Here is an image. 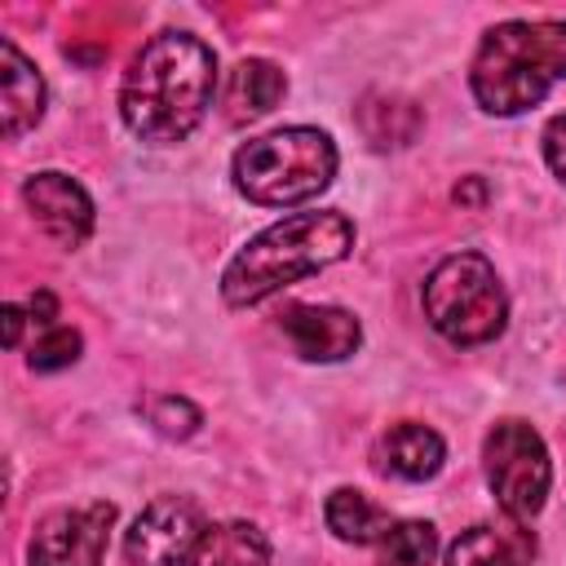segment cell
Wrapping results in <instances>:
<instances>
[{
  "label": "cell",
  "instance_id": "cell-1",
  "mask_svg": "<svg viewBox=\"0 0 566 566\" xmlns=\"http://www.w3.org/2000/svg\"><path fill=\"white\" fill-rule=\"evenodd\" d=\"M217 57L186 31H164L142 44L119 84V115L142 142H181L212 106Z\"/></svg>",
  "mask_w": 566,
  "mask_h": 566
},
{
  "label": "cell",
  "instance_id": "cell-2",
  "mask_svg": "<svg viewBox=\"0 0 566 566\" xmlns=\"http://www.w3.org/2000/svg\"><path fill=\"white\" fill-rule=\"evenodd\" d=\"M354 248V221L345 212H296L274 226H265L256 239H248L234 261L221 274V296L226 305L243 310L279 287L327 270L332 261L349 256Z\"/></svg>",
  "mask_w": 566,
  "mask_h": 566
},
{
  "label": "cell",
  "instance_id": "cell-3",
  "mask_svg": "<svg viewBox=\"0 0 566 566\" xmlns=\"http://www.w3.org/2000/svg\"><path fill=\"white\" fill-rule=\"evenodd\" d=\"M566 80V22H500L473 53V97L491 115H522Z\"/></svg>",
  "mask_w": 566,
  "mask_h": 566
},
{
  "label": "cell",
  "instance_id": "cell-4",
  "mask_svg": "<svg viewBox=\"0 0 566 566\" xmlns=\"http://www.w3.org/2000/svg\"><path fill=\"white\" fill-rule=\"evenodd\" d=\"M336 177V146L318 128H283L234 150V186L265 208H292L323 195Z\"/></svg>",
  "mask_w": 566,
  "mask_h": 566
},
{
  "label": "cell",
  "instance_id": "cell-5",
  "mask_svg": "<svg viewBox=\"0 0 566 566\" xmlns=\"http://www.w3.org/2000/svg\"><path fill=\"white\" fill-rule=\"evenodd\" d=\"M424 314L451 345H482L504 332L509 296L482 252H451L424 279Z\"/></svg>",
  "mask_w": 566,
  "mask_h": 566
},
{
  "label": "cell",
  "instance_id": "cell-6",
  "mask_svg": "<svg viewBox=\"0 0 566 566\" xmlns=\"http://www.w3.org/2000/svg\"><path fill=\"white\" fill-rule=\"evenodd\" d=\"M482 460H486V482L509 517L526 522L531 513L544 509L553 464L544 438L526 420H500L482 442Z\"/></svg>",
  "mask_w": 566,
  "mask_h": 566
},
{
  "label": "cell",
  "instance_id": "cell-7",
  "mask_svg": "<svg viewBox=\"0 0 566 566\" xmlns=\"http://www.w3.org/2000/svg\"><path fill=\"white\" fill-rule=\"evenodd\" d=\"M199 539H203L199 509L186 495H159L137 513L124 548L133 566H195Z\"/></svg>",
  "mask_w": 566,
  "mask_h": 566
},
{
  "label": "cell",
  "instance_id": "cell-8",
  "mask_svg": "<svg viewBox=\"0 0 566 566\" xmlns=\"http://www.w3.org/2000/svg\"><path fill=\"white\" fill-rule=\"evenodd\" d=\"M115 504L93 500L80 509H57L35 522L31 531V566H102L106 539H111Z\"/></svg>",
  "mask_w": 566,
  "mask_h": 566
},
{
  "label": "cell",
  "instance_id": "cell-9",
  "mask_svg": "<svg viewBox=\"0 0 566 566\" xmlns=\"http://www.w3.org/2000/svg\"><path fill=\"white\" fill-rule=\"evenodd\" d=\"M22 199L31 208V217L40 221V230L62 243V248H80L93 230V199L84 195V186L66 172H35L22 186Z\"/></svg>",
  "mask_w": 566,
  "mask_h": 566
},
{
  "label": "cell",
  "instance_id": "cell-10",
  "mask_svg": "<svg viewBox=\"0 0 566 566\" xmlns=\"http://www.w3.org/2000/svg\"><path fill=\"white\" fill-rule=\"evenodd\" d=\"M283 336L292 340V349L310 363H336L349 358L363 340V327L349 310L336 305H292L283 314Z\"/></svg>",
  "mask_w": 566,
  "mask_h": 566
},
{
  "label": "cell",
  "instance_id": "cell-11",
  "mask_svg": "<svg viewBox=\"0 0 566 566\" xmlns=\"http://www.w3.org/2000/svg\"><path fill=\"white\" fill-rule=\"evenodd\" d=\"M535 562V535L509 517V522H478L460 531V539L447 553V566H531Z\"/></svg>",
  "mask_w": 566,
  "mask_h": 566
},
{
  "label": "cell",
  "instance_id": "cell-12",
  "mask_svg": "<svg viewBox=\"0 0 566 566\" xmlns=\"http://www.w3.org/2000/svg\"><path fill=\"white\" fill-rule=\"evenodd\" d=\"M442 455H447L442 438H438L429 424H416V420L394 424V429L380 438V447H376L380 469L394 473V478H407V482L433 478V473L442 469Z\"/></svg>",
  "mask_w": 566,
  "mask_h": 566
},
{
  "label": "cell",
  "instance_id": "cell-13",
  "mask_svg": "<svg viewBox=\"0 0 566 566\" xmlns=\"http://www.w3.org/2000/svg\"><path fill=\"white\" fill-rule=\"evenodd\" d=\"M283 88H287V80H283V71H279L274 62H265V57H243V62L230 71V80H226V115H230V124L270 115V111L279 106Z\"/></svg>",
  "mask_w": 566,
  "mask_h": 566
},
{
  "label": "cell",
  "instance_id": "cell-14",
  "mask_svg": "<svg viewBox=\"0 0 566 566\" xmlns=\"http://www.w3.org/2000/svg\"><path fill=\"white\" fill-rule=\"evenodd\" d=\"M4 62V137H22L44 115V80L13 40H0Z\"/></svg>",
  "mask_w": 566,
  "mask_h": 566
},
{
  "label": "cell",
  "instance_id": "cell-15",
  "mask_svg": "<svg viewBox=\"0 0 566 566\" xmlns=\"http://www.w3.org/2000/svg\"><path fill=\"white\" fill-rule=\"evenodd\" d=\"M195 566H270V539L252 522L203 526Z\"/></svg>",
  "mask_w": 566,
  "mask_h": 566
},
{
  "label": "cell",
  "instance_id": "cell-16",
  "mask_svg": "<svg viewBox=\"0 0 566 566\" xmlns=\"http://www.w3.org/2000/svg\"><path fill=\"white\" fill-rule=\"evenodd\" d=\"M323 517H327L332 535L345 539V544H376V539L394 526V517H389L371 495H363V491H354V486L332 491L327 504H323Z\"/></svg>",
  "mask_w": 566,
  "mask_h": 566
},
{
  "label": "cell",
  "instance_id": "cell-17",
  "mask_svg": "<svg viewBox=\"0 0 566 566\" xmlns=\"http://www.w3.org/2000/svg\"><path fill=\"white\" fill-rule=\"evenodd\" d=\"M358 124H363V133H367L371 146H407V142H416V133H420V111H416V102H407V97L371 93V97H363V106H358Z\"/></svg>",
  "mask_w": 566,
  "mask_h": 566
},
{
  "label": "cell",
  "instance_id": "cell-18",
  "mask_svg": "<svg viewBox=\"0 0 566 566\" xmlns=\"http://www.w3.org/2000/svg\"><path fill=\"white\" fill-rule=\"evenodd\" d=\"M380 566H433L438 557V531L429 522H394L376 539Z\"/></svg>",
  "mask_w": 566,
  "mask_h": 566
},
{
  "label": "cell",
  "instance_id": "cell-19",
  "mask_svg": "<svg viewBox=\"0 0 566 566\" xmlns=\"http://www.w3.org/2000/svg\"><path fill=\"white\" fill-rule=\"evenodd\" d=\"M80 358V332L75 327H62V323H53V327H44V336L31 345V354H27V363L35 367V371H57V367H66V363H75Z\"/></svg>",
  "mask_w": 566,
  "mask_h": 566
},
{
  "label": "cell",
  "instance_id": "cell-20",
  "mask_svg": "<svg viewBox=\"0 0 566 566\" xmlns=\"http://www.w3.org/2000/svg\"><path fill=\"white\" fill-rule=\"evenodd\" d=\"M150 420H155L168 438H186V433H195L199 411H195L186 398H159V402L150 407Z\"/></svg>",
  "mask_w": 566,
  "mask_h": 566
},
{
  "label": "cell",
  "instance_id": "cell-21",
  "mask_svg": "<svg viewBox=\"0 0 566 566\" xmlns=\"http://www.w3.org/2000/svg\"><path fill=\"white\" fill-rule=\"evenodd\" d=\"M544 159L553 168V177L566 186V115H553L544 128Z\"/></svg>",
  "mask_w": 566,
  "mask_h": 566
},
{
  "label": "cell",
  "instance_id": "cell-22",
  "mask_svg": "<svg viewBox=\"0 0 566 566\" xmlns=\"http://www.w3.org/2000/svg\"><path fill=\"white\" fill-rule=\"evenodd\" d=\"M18 336H22V310L18 305H4V340L18 345Z\"/></svg>",
  "mask_w": 566,
  "mask_h": 566
}]
</instances>
